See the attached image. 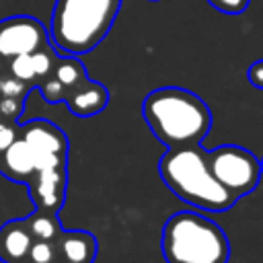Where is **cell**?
I'll return each instance as SVG.
<instances>
[{"mask_svg":"<svg viewBox=\"0 0 263 263\" xmlns=\"http://www.w3.org/2000/svg\"><path fill=\"white\" fill-rule=\"evenodd\" d=\"M142 117L166 148L201 144L212 127V113L205 101L181 86H162L146 95Z\"/></svg>","mask_w":263,"mask_h":263,"instance_id":"obj_1","label":"cell"},{"mask_svg":"<svg viewBox=\"0 0 263 263\" xmlns=\"http://www.w3.org/2000/svg\"><path fill=\"white\" fill-rule=\"evenodd\" d=\"M158 175L181 201L193 208L205 212H224L238 201L212 175L208 154L201 144L166 148L158 160Z\"/></svg>","mask_w":263,"mask_h":263,"instance_id":"obj_2","label":"cell"},{"mask_svg":"<svg viewBox=\"0 0 263 263\" xmlns=\"http://www.w3.org/2000/svg\"><path fill=\"white\" fill-rule=\"evenodd\" d=\"M121 0H55L49 43L62 55L92 51L111 31Z\"/></svg>","mask_w":263,"mask_h":263,"instance_id":"obj_3","label":"cell"},{"mask_svg":"<svg viewBox=\"0 0 263 263\" xmlns=\"http://www.w3.org/2000/svg\"><path fill=\"white\" fill-rule=\"evenodd\" d=\"M160 251L166 263H226L230 242L214 220L185 210L162 226Z\"/></svg>","mask_w":263,"mask_h":263,"instance_id":"obj_4","label":"cell"},{"mask_svg":"<svg viewBox=\"0 0 263 263\" xmlns=\"http://www.w3.org/2000/svg\"><path fill=\"white\" fill-rule=\"evenodd\" d=\"M205 154L212 175L236 199L245 197L259 185L261 162L251 150L236 144H222Z\"/></svg>","mask_w":263,"mask_h":263,"instance_id":"obj_5","label":"cell"},{"mask_svg":"<svg viewBox=\"0 0 263 263\" xmlns=\"http://www.w3.org/2000/svg\"><path fill=\"white\" fill-rule=\"evenodd\" d=\"M18 138H23L35 154V168L66 166L68 162V138L47 119H31L18 125ZM35 171V173H37Z\"/></svg>","mask_w":263,"mask_h":263,"instance_id":"obj_6","label":"cell"},{"mask_svg":"<svg viewBox=\"0 0 263 263\" xmlns=\"http://www.w3.org/2000/svg\"><path fill=\"white\" fill-rule=\"evenodd\" d=\"M49 45V31L45 25L29 14H16L0 21V58L31 53Z\"/></svg>","mask_w":263,"mask_h":263,"instance_id":"obj_7","label":"cell"},{"mask_svg":"<svg viewBox=\"0 0 263 263\" xmlns=\"http://www.w3.org/2000/svg\"><path fill=\"white\" fill-rule=\"evenodd\" d=\"M66 185H68V171L66 166H53L37 171L31 181L27 183L29 195L37 210L60 212L66 199Z\"/></svg>","mask_w":263,"mask_h":263,"instance_id":"obj_8","label":"cell"},{"mask_svg":"<svg viewBox=\"0 0 263 263\" xmlns=\"http://www.w3.org/2000/svg\"><path fill=\"white\" fill-rule=\"evenodd\" d=\"M58 58H60V53L49 43L37 51L10 58L8 60V74H12L14 78H18L31 86H37L41 80H45L53 72Z\"/></svg>","mask_w":263,"mask_h":263,"instance_id":"obj_9","label":"cell"},{"mask_svg":"<svg viewBox=\"0 0 263 263\" xmlns=\"http://www.w3.org/2000/svg\"><path fill=\"white\" fill-rule=\"evenodd\" d=\"M64 103L68 105L70 113H74L76 117H92V115H99L107 107L109 90L105 84L86 78L80 86L68 92Z\"/></svg>","mask_w":263,"mask_h":263,"instance_id":"obj_10","label":"cell"},{"mask_svg":"<svg viewBox=\"0 0 263 263\" xmlns=\"http://www.w3.org/2000/svg\"><path fill=\"white\" fill-rule=\"evenodd\" d=\"M35 154L23 138H16L0 154V173L14 183H29L35 175Z\"/></svg>","mask_w":263,"mask_h":263,"instance_id":"obj_11","label":"cell"},{"mask_svg":"<svg viewBox=\"0 0 263 263\" xmlns=\"http://www.w3.org/2000/svg\"><path fill=\"white\" fill-rule=\"evenodd\" d=\"M33 236L25 220H10L0 226V263H25Z\"/></svg>","mask_w":263,"mask_h":263,"instance_id":"obj_12","label":"cell"},{"mask_svg":"<svg viewBox=\"0 0 263 263\" xmlns=\"http://www.w3.org/2000/svg\"><path fill=\"white\" fill-rule=\"evenodd\" d=\"M55 247L64 263H92L97 257V238L86 230H62Z\"/></svg>","mask_w":263,"mask_h":263,"instance_id":"obj_13","label":"cell"},{"mask_svg":"<svg viewBox=\"0 0 263 263\" xmlns=\"http://www.w3.org/2000/svg\"><path fill=\"white\" fill-rule=\"evenodd\" d=\"M25 224L31 232V236L35 240H51L55 242L58 236L62 234V222L58 218L55 212H47V210H37L25 218Z\"/></svg>","mask_w":263,"mask_h":263,"instance_id":"obj_14","label":"cell"},{"mask_svg":"<svg viewBox=\"0 0 263 263\" xmlns=\"http://www.w3.org/2000/svg\"><path fill=\"white\" fill-rule=\"evenodd\" d=\"M51 76L66 88V97H68V92H72L76 86H80L88 78L86 68L78 60V55H60L53 66Z\"/></svg>","mask_w":263,"mask_h":263,"instance_id":"obj_15","label":"cell"},{"mask_svg":"<svg viewBox=\"0 0 263 263\" xmlns=\"http://www.w3.org/2000/svg\"><path fill=\"white\" fill-rule=\"evenodd\" d=\"M58 261H60V255H58L55 242H51V240H35L33 238L25 263H58Z\"/></svg>","mask_w":263,"mask_h":263,"instance_id":"obj_16","label":"cell"},{"mask_svg":"<svg viewBox=\"0 0 263 263\" xmlns=\"http://www.w3.org/2000/svg\"><path fill=\"white\" fill-rule=\"evenodd\" d=\"M31 84L14 78L12 74L0 76V97H14V99H27V95L31 92Z\"/></svg>","mask_w":263,"mask_h":263,"instance_id":"obj_17","label":"cell"},{"mask_svg":"<svg viewBox=\"0 0 263 263\" xmlns=\"http://www.w3.org/2000/svg\"><path fill=\"white\" fill-rule=\"evenodd\" d=\"M37 88H39V92L43 95V99L47 101V103H64L66 101V88L49 74L45 80H41L39 84H37Z\"/></svg>","mask_w":263,"mask_h":263,"instance_id":"obj_18","label":"cell"},{"mask_svg":"<svg viewBox=\"0 0 263 263\" xmlns=\"http://www.w3.org/2000/svg\"><path fill=\"white\" fill-rule=\"evenodd\" d=\"M25 109V99H14V97H0V117L2 121L16 123L21 113Z\"/></svg>","mask_w":263,"mask_h":263,"instance_id":"obj_19","label":"cell"},{"mask_svg":"<svg viewBox=\"0 0 263 263\" xmlns=\"http://www.w3.org/2000/svg\"><path fill=\"white\" fill-rule=\"evenodd\" d=\"M216 10L224 12V14H240L247 10L251 0H208Z\"/></svg>","mask_w":263,"mask_h":263,"instance_id":"obj_20","label":"cell"},{"mask_svg":"<svg viewBox=\"0 0 263 263\" xmlns=\"http://www.w3.org/2000/svg\"><path fill=\"white\" fill-rule=\"evenodd\" d=\"M18 138V125L0 119V154Z\"/></svg>","mask_w":263,"mask_h":263,"instance_id":"obj_21","label":"cell"},{"mask_svg":"<svg viewBox=\"0 0 263 263\" xmlns=\"http://www.w3.org/2000/svg\"><path fill=\"white\" fill-rule=\"evenodd\" d=\"M247 76H249V82H251L253 86L263 88V60H257L255 64H251Z\"/></svg>","mask_w":263,"mask_h":263,"instance_id":"obj_22","label":"cell"},{"mask_svg":"<svg viewBox=\"0 0 263 263\" xmlns=\"http://www.w3.org/2000/svg\"><path fill=\"white\" fill-rule=\"evenodd\" d=\"M259 162H261V175H263V158H261V160H259Z\"/></svg>","mask_w":263,"mask_h":263,"instance_id":"obj_23","label":"cell"},{"mask_svg":"<svg viewBox=\"0 0 263 263\" xmlns=\"http://www.w3.org/2000/svg\"><path fill=\"white\" fill-rule=\"evenodd\" d=\"M58 263H64V261H58Z\"/></svg>","mask_w":263,"mask_h":263,"instance_id":"obj_24","label":"cell"},{"mask_svg":"<svg viewBox=\"0 0 263 263\" xmlns=\"http://www.w3.org/2000/svg\"><path fill=\"white\" fill-rule=\"evenodd\" d=\"M0 119H2V117H0Z\"/></svg>","mask_w":263,"mask_h":263,"instance_id":"obj_25","label":"cell"}]
</instances>
